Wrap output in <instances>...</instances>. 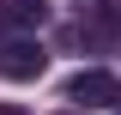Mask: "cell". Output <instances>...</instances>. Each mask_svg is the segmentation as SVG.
<instances>
[{"label":"cell","instance_id":"obj_1","mask_svg":"<svg viewBox=\"0 0 121 115\" xmlns=\"http://www.w3.org/2000/svg\"><path fill=\"white\" fill-rule=\"evenodd\" d=\"M48 73V55L43 43H30V36H12V43H0V79H43Z\"/></svg>","mask_w":121,"mask_h":115},{"label":"cell","instance_id":"obj_2","mask_svg":"<svg viewBox=\"0 0 121 115\" xmlns=\"http://www.w3.org/2000/svg\"><path fill=\"white\" fill-rule=\"evenodd\" d=\"M67 97L73 103H121V79L115 73H103V67H85V73H73V79H67Z\"/></svg>","mask_w":121,"mask_h":115},{"label":"cell","instance_id":"obj_3","mask_svg":"<svg viewBox=\"0 0 121 115\" xmlns=\"http://www.w3.org/2000/svg\"><path fill=\"white\" fill-rule=\"evenodd\" d=\"M0 24H18V30L48 24V0H0Z\"/></svg>","mask_w":121,"mask_h":115},{"label":"cell","instance_id":"obj_4","mask_svg":"<svg viewBox=\"0 0 121 115\" xmlns=\"http://www.w3.org/2000/svg\"><path fill=\"white\" fill-rule=\"evenodd\" d=\"M0 115H24V109H18V103H0Z\"/></svg>","mask_w":121,"mask_h":115},{"label":"cell","instance_id":"obj_5","mask_svg":"<svg viewBox=\"0 0 121 115\" xmlns=\"http://www.w3.org/2000/svg\"><path fill=\"white\" fill-rule=\"evenodd\" d=\"M115 109H121V103H115Z\"/></svg>","mask_w":121,"mask_h":115},{"label":"cell","instance_id":"obj_6","mask_svg":"<svg viewBox=\"0 0 121 115\" xmlns=\"http://www.w3.org/2000/svg\"><path fill=\"white\" fill-rule=\"evenodd\" d=\"M67 115H73V109H67Z\"/></svg>","mask_w":121,"mask_h":115}]
</instances>
